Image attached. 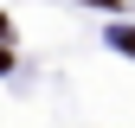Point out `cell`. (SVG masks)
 I'll use <instances>...</instances> for the list:
<instances>
[{"label": "cell", "instance_id": "obj_1", "mask_svg": "<svg viewBox=\"0 0 135 128\" xmlns=\"http://www.w3.org/2000/svg\"><path fill=\"white\" fill-rule=\"evenodd\" d=\"M109 45H116V51H129V58H135V26H109Z\"/></svg>", "mask_w": 135, "mask_h": 128}, {"label": "cell", "instance_id": "obj_2", "mask_svg": "<svg viewBox=\"0 0 135 128\" xmlns=\"http://www.w3.org/2000/svg\"><path fill=\"white\" fill-rule=\"evenodd\" d=\"M13 71V45H0V77H7Z\"/></svg>", "mask_w": 135, "mask_h": 128}, {"label": "cell", "instance_id": "obj_3", "mask_svg": "<svg viewBox=\"0 0 135 128\" xmlns=\"http://www.w3.org/2000/svg\"><path fill=\"white\" fill-rule=\"evenodd\" d=\"M90 7H116V0H90Z\"/></svg>", "mask_w": 135, "mask_h": 128}]
</instances>
